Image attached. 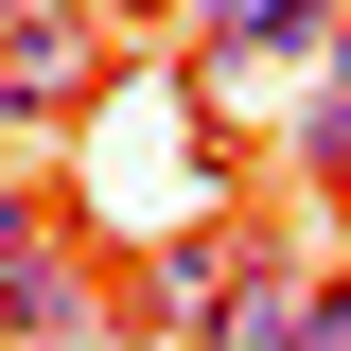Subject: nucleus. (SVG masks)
Masks as SVG:
<instances>
[{
  "instance_id": "f257e3e1",
  "label": "nucleus",
  "mask_w": 351,
  "mask_h": 351,
  "mask_svg": "<svg viewBox=\"0 0 351 351\" xmlns=\"http://www.w3.org/2000/svg\"><path fill=\"white\" fill-rule=\"evenodd\" d=\"M106 263L71 246V211H18L0 228V351H106Z\"/></svg>"
},
{
  "instance_id": "f03ea898",
  "label": "nucleus",
  "mask_w": 351,
  "mask_h": 351,
  "mask_svg": "<svg viewBox=\"0 0 351 351\" xmlns=\"http://www.w3.org/2000/svg\"><path fill=\"white\" fill-rule=\"evenodd\" d=\"M246 246H263V228H176V246H141L123 281H106V316H123V334H211V299H228Z\"/></svg>"
},
{
  "instance_id": "7ed1b4c3",
  "label": "nucleus",
  "mask_w": 351,
  "mask_h": 351,
  "mask_svg": "<svg viewBox=\"0 0 351 351\" xmlns=\"http://www.w3.org/2000/svg\"><path fill=\"white\" fill-rule=\"evenodd\" d=\"M88 106V36L71 18H0V141L18 123H71Z\"/></svg>"
},
{
  "instance_id": "20e7f679",
  "label": "nucleus",
  "mask_w": 351,
  "mask_h": 351,
  "mask_svg": "<svg viewBox=\"0 0 351 351\" xmlns=\"http://www.w3.org/2000/svg\"><path fill=\"white\" fill-rule=\"evenodd\" d=\"M193 351H299V246H281V228L228 263V299H211V334H193Z\"/></svg>"
},
{
  "instance_id": "39448f33",
  "label": "nucleus",
  "mask_w": 351,
  "mask_h": 351,
  "mask_svg": "<svg viewBox=\"0 0 351 351\" xmlns=\"http://www.w3.org/2000/svg\"><path fill=\"white\" fill-rule=\"evenodd\" d=\"M334 18H351V0H228V18H211V71H263V53H316Z\"/></svg>"
},
{
  "instance_id": "423d86ee",
  "label": "nucleus",
  "mask_w": 351,
  "mask_h": 351,
  "mask_svg": "<svg viewBox=\"0 0 351 351\" xmlns=\"http://www.w3.org/2000/svg\"><path fill=\"white\" fill-rule=\"evenodd\" d=\"M299 158H316V176H334V158H351V18H334V71H316V88H299Z\"/></svg>"
},
{
  "instance_id": "0eeeda50",
  "label": "nucleus",
  "mask_w": 351,
  "mask_h": 351,
  "mask_svg": "<svg viewBox=\"0 0 351 351\" xmlns=\"http://www.w3.org/2000/svg\"><path fill=\"white\" fill-rule=\"evenodd\" d=\"M299 351H351V281H299Z\"/></svg>"
},
{
  "instance_id": "6e6552de",
  "label": "nucleus",
  "mask_w": 351,
  "mask_h": 351,
  "mask_svg": "<svg viewBox=\"0 0 351 351\" xmlns=\"http://www.w3.org/2000/svg\"><path fill=\"white\" fill-rule=\"evenodd\" d=\"M141 18H228V0H141Z\"/></svg>"
},
{
  "instance_id": "1a4fd4ad",
  "label": "nucleus",
  "mask_w": 351,
  "mask_h": 351,
  "mask_svg": "<svg viewBox=\"0 0 351 351\" xmlns=\"http://www.w3.org/2000/svg\"><path fill=\"white\" fill-rule=\"evenodd\" d=\"M0 18H71V0H0Z\"/></svg>"
},
{
  "instance_id": "9d476101",
  "label": "nucleus",
  "mask_w": 351,
  "mask_h": 351,
  "mask_svg": "<svg viewBox=\"0 0 351 351\" xmlns=\"http://www.w3.org/2000/svg\"><path fill=\"white\" fill-rule=\"evenodd\" d=\"M106 351H123V334H106Z\"/></svg>"
}]
</instances>
